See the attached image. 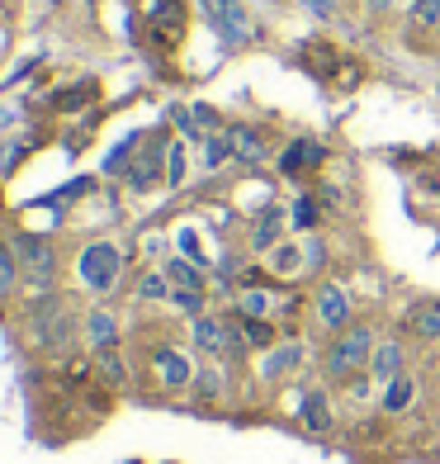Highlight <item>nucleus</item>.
I'll use <instances>...</instances> for the list:
<instances>
[{
    "instance_id": "12",
    "label": "nucleus",
    "mask_w": 440,
    "mask_h": 464,
    "mask_svg": "<svg viewBox=\"0 0 440 464\" xmlns=\"http://www.w3.org/2000/svg\"><path fill=\"white\" fill-rule=\"evenodd\" d=\"M369 374H374V379H384V384H388V379H397V374H403V346H397V342H379V346H374Z\"/></svg>"
},
{
    "instance_id": "10",
    "label": "nucleus",
    "mask_w": 440,
    "mask_h": 464,
    "mask_svg": "<svg viewBox=\"0 0 440 464\" xmlns=\"http://www.w3.org/2000/svg\"><path fill=\"white\" fill-rule=\"evenodd\" d=\"M284 208H265V214L256 218V232H251V246L256 251H275V242H280V232H284Z\"/></svg>"
},
{
    "instance_id": "2",
    "label": "nucleus",
    "mask_w": 440,
    "mask_h": 464,
    "mask_svg": "<svg viewBox=\"0 0 440 464\" xmlns=\"http://www.w3.org/2000/svg\"><path fill=\"white\" fill-rule=\"evenodd\" d=\"M119 270H123V256L114 242H91L81 251V280H86L95 294H110L119 285Z\"/></svg>"
},
{
    "instance_id": "26",
    "label": "nucleus",
    "mask_w": 440,
    "mask_h": 464,
    "mask_svg": "<svg viewBox=\"0 0 440 464\" xmlns=\"http://www.w3.org/2000/svg\"><path fill=\"white\" fill-rule=\"evenodd\" d=\"M312 223H318V204L303 195L299 204H293V227H312Z\"/></svg>"
},
{
    "instance_id": "11",
    "label": "nucleus",
    "mask_w": 440,
    "mask_h": 464,
    "mask_svg": "<svg viewBox=\"0 0 440 464\" xmlns=\"http://www.w3.org/2000/svg\"><path fill=\"white\" fill-rule=\"evenodd\" d=\"M318 161H322V142H293V147H284L280 171L299 176V171H308V166H318Z\"/></svg>"
},
{
    "instance_id": "24",
    "label": "nucleus",
    "mask_w": 440,
    "mask_h": 464,
    "mask_svg": "<svg viewBox=\"0 0 440 464\" xmlns=\"http://www.w3.org/2000/svg\"><path fill=\"white\" fill-rule=\"evenodd\" d=\"M185 180V142H171V166H166V185Z\"/></svg>"
},
{
    "instance_id": "30",
    "label": "nucleus",
    "mask_w": 440,
    "mask_h": 464,
    "mask_svg": "<svg viewBox=\"0 0 440 464\" xmlns=\"http://www.w3.org/2000/svg\"><path fill=\"white\" fill-rule=\"evenodd\" d=\"M180 246H185V251H190V261H204V256H199V237H195V232H190V227H185V232H180Z\"/></svg>"
},
{
    "instance_id": "33",
    "label": "nucleus",
    "mask_w": 440,
    "mask_h": 464,
    "mask_svg": "<svg viewBox=\"0 0 440 464\" xmlns=\"http://www.w3.org/2000/svg\"><path fill=\"white\" fill-rule=\"evenodd\" d=\"M374 10H393V5H416V0H369Z\"/></svg>"
},
{
    "instance_id": "6",
    "label": "nucleus",
    "mask_w": 440,
    "mask_h": 464,
    "mask_svg": "<svg viewBox=\"0 0 440 464\" xmlns=\"http://www.w3.org/2000/svg\"><path fill=\"white\" fill-rule=\"evenodd\" d=\"M346 318H350L346 289H341V285H322V289H318V323H322V327H346Z\"/></svg>"
},
{
    "instance_id": "23",
    "label": "nucleus",
    "mask_w": 440,
    "mask_h": 464,
    "mask_svg": "<svg viewBox=\"0 0 440 464\" xmlns=\"http://www.w3.org/2000/svg\"><path fill=\"white\" fill-rule=\"evenodd\" d=\"M14 289V246H0V299Z\"/></svg>"
},
{
    "instance_id": "4",
    "label": "nucleus",
    "mask_w": 440,
    "mask_h": 464,
    "mask_svg": "<svg viewBox=\"0 0 440 464\" xmlns=\"http://www.w3.org/2000/svg\"><path fill=\"white\" fill-rule=\"evenodd\" d=\"M14 256L29 266L33 285H53V276H57V256H53V246H48V242H38V237H19V242H14Z\"/></svg>"
},
{
    "instance_id": "13",
    "label": "nucleus",
    "mask_w": 440,
    "mask_h": 464,
    "mask_svg": "<svg viewBox=\"0 0 440 464\" xmlns=\"http://www.w3.org/2000/svg\"><path fill=\"white\" fill-rule=\"evenodd\" d=\"M412 398H416V384H412L407 374H397V379H388V384H384L379 408H384V412H407V408H412Z\"/></svg>"
},
{
    "instance_id": "20",
    "label": "nucleus",
    "mask_w": 440,
    "mask_h": 464,
    "mask_svg": "<svg viewBox=\"0 0 440 464\" xmlns=\"http://www.w3.org/2000/svg\"><path fill=\"white\" fill-rule=\"evenodd\" d=\"M237 308L246 313V318H265V313H270V294L265 289H246L237 299Z\"/></svg>"
},
{
    "instance_id": "29",
    "label": "nucleus",
    "mask_w": 440,
    "mask_h": 464,
    "mask_svg": "<svg viewBox=\"0 0 440 464\" xmlns=\"http://www.w3.org/2000/svg\"><path fill=\"white\" fill-rule=\"evenodd\" d=\"M246 336H251V342H270V327L261 318H246Z\"/></svg>"
},
{
    "instance_id": "22",
    "label": "nucleus",
    "mask_w": 440,
    "mask_h": 464,
    "mask_svg": "<svg viewBox=\"0 0 440 464\" xmlns=\"http://www.w3.org/2000/svg\"><path fill=\"white\" fill-rule=\"evenodd\" d=\"M138 294H142V299H171V280H166V276H157V270H152V276H142V285H138Z\"/></svg>"
},
{
    "instance_id": "19",
    "label": "nucleus",
    "mask_w": 440,
    "mask_h": 464,
    "mask_svg": "<svg viewBox=\"0 0 440 464\" xmlns=\"http://www.w3.org/2000/svg\"><path fill=\"white\" fill-rule=\"evenodd\" d=\"M195 389H199V398H208V403H214V398H223V374L214 370V365H204L199 374H195Z\"/></svg>"
},
{
    "instance_id": "17",
    "label": "nucleus",
    "mask_w": 440,
    "mask_h": 464,
    "mask_svg": "<svg viewBox=\"0 0 440 464\" xmlns=\"http://www.w3.org/2000/svg\"><path fill=\"white\" fill-rule=\"evenodd\" d=\"M166 280H171L176 289H204V276L190 261H166Z\"/></svg>"
},
{
    "instance_id": "31",
    "label": "nucleus",
    "mask_w": 440,
    "mask_h": 464,
    "mask_svg": "<svg viewBox=\"0 0 440 464\" xmlns=\"http://www.w3.org/2000/svg\"><path fill=\"white\" fill-rule=\"evenodd\" d=\"M280 266H284V270H293V266H299V261H293V251H289V246H284V251H275V270H280Z\"/></svg>"
},
{
    "instance_id": "15",
    "label": "nucleus",
    "mask_w": 440,
    "mask_h": 464,
    "mask_svg": "<svg viewBox=\"0 0 440 464\" xmlns=\"http://www.w3.org/2000/svg\"><path fill=\"white\" fill-rule=\"evenodd\" d=\"M407 323H412V332L422 336V342H440V299H431V304H416Z\"/></svg>"
},
{
    "instance_id": "28",
    "label": "nucleus",
    "mask_w": 440,
    "mask_h": 464,
    "mask_svg": "<svg viewBox=\"0 0 440 464\" xmlns=\"http://www.w3.org/2000/svg\"><path fill=\"white\" fill-rule=\"evenodd\" d=\"M303 5L318 14V19H331V14H337V0H303Z\"/></svg>"
},
{
    "instance_id": "34",
    "label": "nucleus",
    "mask_w": 440,
    "mask_h": 464,
    "mask_svg": "<svg viewBox=\"0 0 440 464\" xmlns=\"http://www.w3.org/2000/svg\"><path fill=\"white\" fill-rule=\"evenodd\" d=\"M10 123H14V110H0V133H5Z\"/></svg>"
},
{
    "instance_id": "9",
    "label": "nucleus",
    "mask_w": 440,
    "mask_h": 464,
    "mask_svg": "<svg viewBox=\"0 0 440 464\" xmlns=\"http://www.w3.org/2000/svg\"><path fill=\"white\" fill-rule=\"evenodd\" d=\"M299 417H303V427H308V431H318V436L331 431V403H327V393H322V389H308Z\"/></svg>"
},
{
    "instance_id": "32",
    "label": "nucleus",
    "mask_w": 440,
    "mask_h": 464,
    "mask_svg": "<svg viewBox=\"0 0 440 464\" xmlns=\"http://www.w3.org/2000/svg\"><path fill=\"white\" fill-rule=\"evenodd\" d=\"M322 256H327L322 242H308V266H322Z\"/></svg>"
},
{
    "instance_id": "1",
    "label": "nucleus",
    "mask_w": 440,
    "mask_h": 464,
    "mask_svg": "<svg viewBox=\"0 0 440 464\" xmlns=\"http://www.w3.org/2000/svg\"><path fill=\"white\" fill-rule=\"evenodd\" d=\"M374 332L369 327H355V332H341L337 336V346L327 351V374L331 379H350L355 370H369V361H374Z\"/></svg>"
},
{
    "instance_id": "14",
    "label": "nucleus",
    "mask_w": 440,
    "mask_h": 464,
    "mask_svg": "<svg viewBox=\"0 0 440 464\" xmlns=\"http://www.w3.org/2000/svg\"><path fill=\"white\" fill-rule=\"evenodd\" d=\"M86 336H91L95 351H110V346H119V323L104 308H95L91 318H86Z\"/></svg>"
},
{
    "instance_id": "18",
    "label": "nucleus",
    "mask_w": 440,
    "mask_h": 464,
    "mask_svg": "<svg viewBox=\"0 0 440 464\" xmlns=\"http://www.w3.org/2000/svg\"><path fill=\"white\" fill-rule=\"evenodd\" d=\"M95 365H100V374L110 379L114 389L123 384V379H129V374H123V361H119V346H110V351H95Z\"/></svg>"
},
{
    "instance_id": "27",
    "label": "nucleus",
    "mask_w": 440,
    "mask_h": 464,
    "mask_svg": "<svg viewBox=\"0 0 440 464\" xmlns=\"http://www.w3.org/2000/svg\"><path fill=\"white\" fill-rule=\"evenodd\" d=\"M152 180H157V161H142L138 171H133V185H138V189H147Z\"/></svg>"
},
{
    "instance_id": "21",
    "label": "nucleus",
    "mask_w": 440,
    "mask_h": 464,
    "mask_svg": "<svg viewBox=\"0 0 440 464\" xmlns=\"http://www.w3.org/2000/svg\"><path fill=\"white\" fill-rule=\"evenodd\" d=\"M412 24L416 29H435L440 24V0H416V5H412Z\"/></svg>"
},
{
    "instance_id": "5",
    "label": "nucleus",
    "mask_w": 440,
    "mask_h": 464,
    "mask_svg": "<svg viewBox=\"0 0 440 464\" xmlns=\"http://www.w3.org/2000/svg\"><path fill=\"white\" fill-rule=\"evenodd\" d=\"M190 336H195V346L204 355H233V327L208 318V313H199V318L190 323Z\"/></svg>"
},
{
    "instance_id": "3",
    "label": "nucleus",
    "mask_w": 440,
    "mask_h": 464,
    "mask_svg": "<svg viewBox=\"0 0 440 464\" xmlns=\"http://www.w3.org/2000/svg\"><path fill=\"white\" fill-rule=\"evenodd\" d=\"M199 5H204V19L218 29V38L227 48H242L251 38V19L242 10V0H199Z\"/></svg>"
},
{
    "instance_id": "7",
    "label": "nucleus",
    "mask_w": 440,
    "mask_h": 464,
    "mask_svg": "<svg viewBox=\"0 0 440 464\" xmlns=\"http://www.w3.org/2000/svg\"><path fill=\"white\" fill-rule=\"evenodd\" d=\"M157 379L166 389H185V384H195V370H190V361H185L180 351H157Z\"/></svg>"
},
{
    "instance_id": "16",
    "label": "nucleus",
    "mask_w": 440,
    "mask_h": 464,
    "mask_svg": "<svg viewBox=\"0 0 440 464\" xmlns=\"http://www.w3.org/2000/svg\"><path fill=\"white\" fill-rule=\"evenodd\" d=\"M233 152H237L246 166H256V161L265 157V147H261V138L251 133V129H233Z\"/></svg>"
},
{
    "instance_id": "25",
    "label": "nucleus",
    "mask_w": 440,
    "mask_h": 464,
    "mask_svg": "<svg viewBox=\"0 0 440 464\" xmlns=\"http://www.w3.org/2000/svg\"><path fill=\"white\" fill-rule=\"evenodd\" d=\"M227 152H233V133L227 138H208V152H204V166H218Z\"/></svg>"
},
{
    "instance_id": "8",
    "label": "nucleus",
    "mask_w": 440,
    "mask_h": 464,
    "mask_svg": "<svg viewBox=\"0 0 440 464\" xmlns=\"http://www.w3.org/2000/svg\"><path fill=\"white\" fill-rule=\"evenodd\" d=\"M299 365H303V346H299V342H284V346H275V351L265 355L261 374H265V379H284L289 370H299Z\"/></svg>"
}]
</instances>
